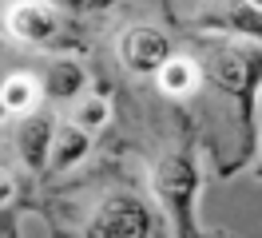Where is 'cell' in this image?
Listing matches in <instances>:
<instances>
[{
	"mask_svg": "<svg viewBox=\"0 0 262 238\" xmlns=\"http://www.w3.org/2000/svg\"><path fill=\"white\" fill-rule=\"evenodd\" d=\"M119 60L127 63L131 72L147 76V72H159V68L171 60V44H167V36L159 28L139 24V28L123 32V40H119Z\"/></svg>",
	"mask_w": 262,
	"mask_h": 238,
	"instance_id": "cell-1",
	"label": "cell"
},
{
	"mask_svg": "<svg viewBox=\"0 0 262 238\" xmlns=\"http://www.w3.org/2000/svg\"><path fill=\"white\" fill-rule=\"evenodd\" d=\"M56 28H60V16L44 0H20V4L8 8V32L16 36L20 44H32V48L48 44L56 36Z\"/></svg>",
	"mask_w": 262,
	"mask_h": 238,
	"instance_id": "cell-2",
	"label": "cell"
},
{
	"mask_svg": "<svg viewBox=\"0 0 262 238\" xmlns=\"http://www.w3.org/2000/svg\"><path fill=\"white\" fill-rule=\"evenodd\" d=\"M151 230L155 219L135 199H107L99 214L88 222V234H151Z\"/></svg>",
	"mask_w": 262,
	"mask_h": 238,
	"instance_id": "cell-3",
	"label": "cell"
},
{
	"mask_svg": "<svg viewBox=\"0 0 262 238\" xmlns=\"http://www.w3.org/2000/svg\"><path fill=\"white\" fill-rule=\"evenodd\" d=\"M155 190L175 214H187L191 210V194H195V167L191 159L171 155L159 163V175H155Z\"/></svg>",
	"mask_w": 262,
	"mask_h": 238,
	"instance_id": "cell-4",
	"label": "cell"
},
{
	"mask_svg": "<svg viewBox=\"0 0 262 238\" xmlns=\"http://www.w3.org/2000/svg\"><path fill=\"white\" fill-rule=\"evenodd\" d=\"M52 143H56V127L48 115H24L16 127V151L28 167H44L52 159Z\"/></svg>",
	"mask_w": 262,
	"mask_h": 238,
	"instance_id": "cell-5",
	"label": "cell"
},
{
	"mask_svg": "<svg viewBox=\"0 0 262 238\" xmlns=\"http://www.w3.org/2000/svg\"><path fill=\"white\" fill-rule=\"evenodd\" d=\"M36 99H40V88L28 72H16V76L4 79V92H0V103L8 115H32Z\"/></svg>",
	"mask_w": 262,
	"mask_h": 238,
	"instance_id": "cell-6",
	"label": "cell"
},
{
	"mask_svg": "<svg viewBox=\"0 0 262 238\" xmlns=\"http://www.w3.org/2000/svg\"><path fill=\"white\" fill-rule=\"evenodd\" d=\"M88 155V127H64L56 131V143H52V171H68L72 163H80Z\"/></svg>",
	"mask_w": 262,
	"mask_h": 238,
	"instance_id": "cell-7",
	"label": "cell"
},
{
	"mask_svg": "<svg viewBox=\"0 0 262 238\" xmlns=\"http://www.w3.org/2000/svg\"><path fill=\"white\" fill-rule=\"evenodd\" d=\"M159 88H163L167 95H191L199 88V68L191 60H175V56H171V60L163 63V68H159Z\"/></svg>",
	"mask_w": 262,
	"mask_h": 238,
	"instance_id": "cell-8",
	"label": "cell"
},
{
	"mask_svg": "<svg viewBox=\"0 0 262 238\" xmlns=\"http://www.w3.org/2000/svg\"><path fill=\"white\" fill-rule=\"evenodd\" d=\"M83 92V68L76 60H52L48 68V95L56 99H72Z\"/></svg>",
	"mask_w": 262,
	"mask_h": 238,
	"instance_id": "cell-9",
	"label": "cell"
},
{
	"mask_svg": "<svg viewBox=\"0 0 262 238\" xmlns=\"http://www.w3.org/2000/svg\"><path fill=\"white\" fill-rule=\"evenodd\" d=\"M76 123L88 127V131H92V127H103L107 123V103H103V99H83V107L76 111Z\"/></svg>",
	"mask_w": 262,
	"mask_h": 238,
	"instance_id": "cell-10",
	"label": "cell"
},
{
	"mask_svg": "<svg viewBox=\"0 0 262 238\" xmlns=\"http://www.w3.org/2000/svg\"><path fill=\"white\" fill-rule=\"evenodd\" d=\"M243 76H246L243 56H234V52H230V56H223V60H219V79H223L227 88H238V79H243Z\"/></svg>",
	"mask_w": 262,
	"mask_h": 238,
	"instance_id": "cell-11",
	"label": "cell"
},
{
	"mask_svg": "<svg viewBox=\"0 0 262 238\" xmlns=\"http://www.w3.org/2000/svg\"><path fill=\"white\" fill-rule=\"evenodd\" d=\"M246 4H254V8H262V0H246Z\"/></svg>",
	"mask_w": 262,
	"mask_h": 238,
	"instance_id": "cell-12",
	"label": "cell"
}]
</instances>
